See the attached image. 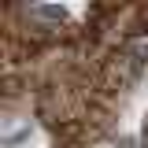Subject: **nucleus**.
<instances>
[]
</instances>
